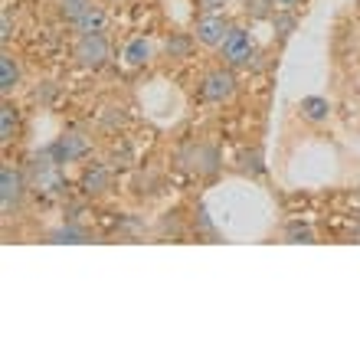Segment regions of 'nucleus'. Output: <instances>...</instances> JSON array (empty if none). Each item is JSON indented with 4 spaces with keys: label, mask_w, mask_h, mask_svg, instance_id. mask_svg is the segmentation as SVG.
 Returning a JSON list of instances; mask_svg holds the SVG:
<instances>
[{
    "label": "nucleus",
    "mask_w": 360,
    "mask_h": 360,
    "mask_svg": "<svg viewBox=\"0 0 360 360\" xmlns=\"http://www.w3.org/2000/svg\"><path fill=\"white\" fill-rule=\"evenodd\" d=\"M219 59L223 66L229 69H239V66H249L256 59V39L249 33L246 27H233L226 33V39L219 43Z\"/></svg>",
    "instance_id": "nucleus-1"
},
{
    "label": "nucleus",
    "mask_w": 360,
    "mask_h": 360,
    "mask_svg": "<svg viewBox=\"0 0 360 360\" xmlns=\"http://www.w3.org/2000/svg\"><path fill=\"white\" fill-rule=\"evenodd\" d=\"M236 95V76L229 66H219V69H210L203 82H200V98L210 105H223Z\"/></svg>",
    "instance_id": "nucleus-2"
},
{
    "label": "nucleus",
    "mask_w": 360,
    "mask_h": 360,
    "mask_svg": "<svg viewBox=\"0 0 360 360\" xmlns=\"http://www.w3.org/2000/svg\"><path fill=\"white\" fill-rule=\"evenodd\" d=\"M108 39L105 33H79L76 39V49H72V56L82 69H102L108 63Z\"/></svg>",
    "instance_id": "nucleus-3"
},
{
    "label": "nucleus",
    "mask_w": 360,
    "mask_h": 360,
    "mask_svg": "<svg viewBox=\"0 0 360 360\" xmlns=\"http://www.w3.org/2000/svg\"><path fill=\"white\" fill-rule=\"evenodd\" d=\"M49 158L56 164H76L82 161L89 154V138H82L79 131H66V134H59L56 141L49 144Z\"/></svg>",
    "instance_id": "nucleus-4"
},
{
    "label": "nucleus",
    "mask_w": 360,
    "mask_h": 360,
    "mask_svg": "<svg viewBox=\"0 0 360 360\" xmlns=\"http://www.w3.org/2000/svg\"><path fill=\"white\" fill-rule=\"evenodd\" d=\"M229 30H233V23H229L226 13H203V17L197 20V27H193V37H197V43H203V46L219 49V43L226 39Z\"/></svg>",
    "instance_id": "nucleus-5"
},
{
    "label": "nucleus",
    "mask_w": 360,
    "mask_h": 360,
    "mask_svg": "<svg viewBox=\"0 0 360 360\" xmlns=\"http://www.w3.org/2000/svg\"><path fill=\"white\" fill-rule=\"evenodd\" d=\"M23 193H27V180H23V174H20L17 167L4 164V167H0V207H4V213L17 210L20 200H23Z\"/></svg>",
    "instance_id": "nucleus-6"
},
{
    "label": "nucleus",
    "mask_w": 360,
    "mask_h": 360,
    "mask_svg": "<svg viewBox=\"0 0 360 360\" xmlns=\"http://www.w3.org/2000/svg\"><path fill=\"white\" fill-rule=\"evenodd\" d=\"M63 164H56L53 158L46 154V161H33V180H37V187L46 193V197H56V193H63V187H66V180H63V171H59Z\"/></svg>",
    "instance_id": "nucleus-7"
},
{
    "label": "nucleus",
    "mask_w": 360,
    "mask_h": 360,
    "mask_svg": "<svg viewBox=\"0 0 360 360\" xmlns=\"http://www.w3.org/2000/svg\"><path fill=\"white\" fill-rule=\"evenodd\" d=\"M298 112H302L304 122L321 124V122H328V115H331V102H328L324 95H304L302 102H298Z\"/></svg>",
    "instance_id": "nucleus-8"
},
{
    "label": "nucleus",
    "mask_w": 360,
    "mask_h": 360,
    "mask_svg": "<svg viewBox=\"0 0 360 360\" xmlns=\"http://www.w3.org/2000/svg\"><path fill=\"white\" fill-rule=\"evenodd\" d=\"M17 86H20V63L10 53H4L0 56V95L7 98L10 92H17Z\"/></svg>",
    "instance_id": "nucleus-9"
},
{
    "label": "nucleus",
    "mask_w": 360,
    "mask_h": 360,
    "mask_svg": "<svg viewBox=\"0 0 360 360\" xmlns=\"http://www.w3.org/2000/svg\"><path fill=\"white\" fill-rule=\"evenodd\" d=\"M122 59L128 63L131 69H141V66H148L151 63V43L144 37H134L128 46H124V53H122Z\"/></svg>",
    "instance_id": "nucleus-10"
},
{
    "label": "nucleus",
    "mask_w": 360,
    "mask_h": 360,
    "mask_svg": "<svg viewBox=\"0 0 360 360\" xmlns=\"http://www.w3.org/2000/svg\"><path fill=\"white\" fill-rule=\"evenodd\" d=\"M105 23H108V17H105L102 7H89L86 13H82V20L76 23V33H105Z\"/></svg>",
    "instance_id": "nucleus-11"
},
{
    "label": "nucleus",
    "mask_w": 360,
    "mask_h": 360,
    "mask_svg": "<svg viewBox=\"0 0 360 360\" xmlns=\"http://www.w3.org/2000/svg\"><path fill=\"white\" fill-rule=\"evenodd\" d=\"M92 7V0H56V10H59V17L66 20L69 27H76L79 20H82V13Z\"/></svg>",
    "instance_id": "nucleus-12"
},
{
    "label": "nucleus",
    "mask_w": 360,
    "mask_h": 360,
    "mask_svg": "<svg viewBox=\"0 0 360 360\" xmlns=\"http://www.w3.org/2000/svg\"><path fill=\"white\" fill-rule=\"evenodd\" d=\"M17 138V108L10 102L0 105V144H10Z\"/></svg>",
    "instance_id": "nucleus-13"
},
{
    "label": "nucleus",
    "mask_w": 360,
    "mask_h": 360,
    "mask_svg": "<svg viewBox=\"0 0 360 360\" xmlns=\"http://www.w3.org/2000/svg\"><path fill=\"white\" fill-rule=\"evenodd\" d=\"M82 187H86V193H105V187H108V171H105L102 164L89 167L86 177H82Z\"/></svg>",
    "instance_id": "nucleus-14"
},
{
    "label": "nucleus",
    "mask_w": 360,
    "mask_h": 360,
    "mask_svg": "<svg viewBox=\"0 0 360 360\" xmlns=\"http://www.w3.org/2000/svg\"><path fill=\"white\" fill-rule=\"evenodd\" d=\"M49 239L53 243H86V229H79V226H59L49 233Z\"/></svg>",
    "instance_id": "nucleus-15"
},
{
    "label": "nucleus",
    "mask_w": 360,
    "mask_h": 360,
    "mask_svg": "<svg viewBox=\"0 0 360 360\" xmlns=\"http://www.w3.org/2000/svg\"><path fill=\"white\" fill-rule=\"evenodd\" d=\"M285 239L288 243H314V229L308 223H288L285 226Z\"/></svg>",
    "instance_id": "nucleus-16"
},
{
    "label": "nucleus",
    "mask_w": 360,
    "mask_h": 360,
    "mask_svg": "<svg viewBox=\"0 0 360 360\" xmlns=\"http://www.w3.org/2000/svg\"><path fill=\"white\" fill-rule=\"evenodd\" d=\"M295 23H298V20L292 17V13H288V10H275L272 13V27H275V33H278V37H292V30H295Z\"/></svg>",
    "instance_id": "nucleus-17"
},
{
    "label": "nucleus",
    "mask_w": 360,
    "mask_h": 360,
    "mask_svg": "<svg viewBox=\"0 0 360 360\" xmlns=\"http://www.w3.org/2000/svg\"><path fill=\"white\" fill-rule=\"evenodd\" d=\"M269 4H275V0H249V13H252V17H272V7H269Z\"/></svg>",
    "instance_id": "nucleus-18"
},
{
    "label": "nucleus",
    "mask_w": 360,
    "mask_h": 360,
    "mask_svg": "<svg viewBox=\"0 0 360 360\" xmlns=\"http://www.w3.org/2000/svg\"><path fill=\"white\" fill-rule=\"evenodd\" d=\"M0 43H4V46L10 43V13H7V10L0 13Z\"/></svg>",
    "instance_id": "nucleus-19"
},
{
    "label": "nucleus",
    "mask_w": 360,
    "mask_h": 360,
    "mask_svg": "<svg viewBox=\"0 0 360 360\" xmlns=\"http://www.w3.org/2000/svg\"><path fill=\"white\" fill-rule=\"evenodd\" d=\"M167 53H177V56H184V53H187V39H174V43H167Z\"/></svg>",
    "instance_id": "nucleus-20"
},
{
    "label": "nucleus",
    "mask_w": 360,
    "mask_h": 360,
    "mask_svg": "<svg viewBox=\"0 0 360 360\" xmlns=\"http://www.w3.org/2000/svg\"><path fill=\"white\" fill-rule=\"evenodd\" d=\"M203 4H207V7H223L226 0H203Z\"/></svg>",
    "instance_id": "nucleus-21"
},
{
    "label": "nucleus",
    "mask_w": 360,
    "mask_h": 360,
    "mask_svg": "<svg viewBox=\"0 0 360 360\" xmlns=\"http://www.w3.org/2000/svg\"><path fill=\"white\" fill-rule=\"evenodd\" d=\"M282 7H295V4H302V0H278Z\"/></svg>",
    "instance_id": "nucleus-22"
}]
</instances>
